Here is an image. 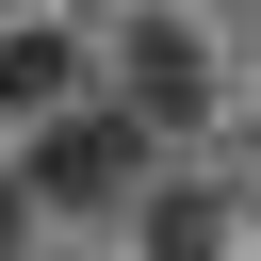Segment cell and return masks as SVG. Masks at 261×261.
Masks as SVG:
<instances>
[{"mask_svg": "<svg viewBox=\"0 0 261 261\" xmlns=\"http://www.w3.org/2000/svg\"><path fill=\"white\" fill-rule=\"evenodd\" d=\"M114 163H130V130H114V114H65V130H49V163H33V179H49V196H98V179H114Z\"/></svg>", "mask_w": 261, "mask_h": 261, "instance_id": "cell-1", "label": "cell"}]
</instances>
